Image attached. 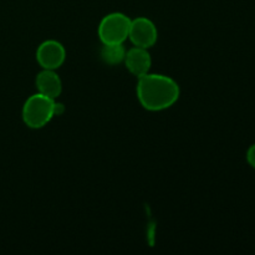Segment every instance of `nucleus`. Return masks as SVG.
Here are the masks:
<instances>
[{
	"label": "nucleus",
	"instance_id": "39448f33",
	"mask_svg": "<svg viewBox=\"0 0 255 255\" xmlns=\"http://www.w3.org/2000/svg\"><path fill=\"white\" fill-rule=\"evenodd\" d=\"M65 59H66L65 47L56 40H46L37 47L36 60L42 69H59L64 64Z\"/></svg>",
	"mask_w": 255,
	"mask_h": 255
},
{
	"label": "nucleus",
	"instance_id": "6e6552de",
	"mask_svg": "<svg viewBox=\"0 0 255 255\" xmlns=\"http://www.w3.org/2000/svg\"><path fill=\"white\" fill-rule=\"evenodd\" d=\"M126 56V49L124 44H104L101 49V57L106 64L116 65L124 61Z\"/></svg>",
	"mask_w": 255,
	"mask_h": 255
},
{
	"label": "nucleus",
	"instance_id": "423d86ee",
	"mask_svg": "<svg viewBox=\"0 0 255 255\" xmlns=\"http://www.w3.org/2000/svg\"><path fill=\"white\" fill-rule=\"evenodd\" d=\"M125 62H126V67L128 69V71L137 77L148 74L152 65L149 52L147 51V49L139 46L132 47L126 52Z\"/></svg>",
	"mask_w": 255,
	"mask_h": 255
},
{
	"label": "nucleus",
	"instance_id": "f03ea898",
	"mask_svg": "<svg viewBox=\"0 0 255 255\" xmlns=\"http://www.w3.org/2000/svg\"><path fill=\"white\" fill-rule=\"evenodd\" d=\"M64 110L62 105L56 104L55 99L42 94H35L26 100L22 107V120L31 128H41L51 119Z\"/></svg>",
	"mask_w": 255,
	"mask_h": 255
},
{
	"label": "nucleus",
	"instance_id": "20e7f679",
	"mask_svg": "<svg viewBox=\"0 0 255 255\" xmlns=\"http://www.w3.org/2000/svg\"><path fill=\"white\" fill-rule=\"evenodd\" d=\"M128 37L133 42L134 46L148 49L152 47L157 41L158 32L153 22L147 17H136L131 20Z\"/></svg>",
	"mask_w": 255,
	"mask_h": 255
},
{
	"label": "nucleus",
	"instance_id": "7ed1b4c3",
	"mask_svg": "<svg viewBox=\"0 0 255 255\" xmlns=\"http://www.w3.org/2000/svg\"><path fill=\"white\" fill-rule=\"evenodd\" d=\"M131 19L122 12H111L101 20L99 36L104 44H124L128 37Z\"/></svg>",
	"mask_w": 255,
	"mask_h": 255
},
{
	"label": "nucleus",
	"instance_id": "f257e3e1",
	"mask_svg": "<svg viewBox=\"0 0 255 255\" xmlns=\"http://www.w3.org/2000/svg\"><path fill=\"white\" fill-rule=\"evenodd\" d=\"M137 97L148 111H161L171 107L179 97V86L166 75L146 74L138 77Z\"/></svg>",
	"mask_w": 255,
	"mask_h": 255
},
{
	"label": "nucleus",
	"instance_id": "0eeeda50",
	"mask_svg": "<svg viewBox=\"0 0 255 255\" xmlns=\"http://www.w3.org/2000/svg\"><path fill=\"white\" fill-rule=\"evenodd\" d=\"M36 87L39 94L49 96L51 99H56L60 96L62 90L61 80L59 75L54 70L44 69L41 72H39L36 76Z\"/></svg>",
	"mask_w": 255,
	"mask_h": 255
},
{
	"label": "nucleus",
	"instance_id": "1a4fd4ad",
	"mask_svg": "<svg viewBox=\"0 0 255 255\" xmlns=\"http://www.w3.org/2000/svg\"><path fill=\"white\" fill-rule=\"evenodd\" d=\"M247 159H248V163L255 168V144L249 147L248 152H247Z\"/></svg>",
	"mask_w": 255,
	"mask_h": 255
}]
</instances>
